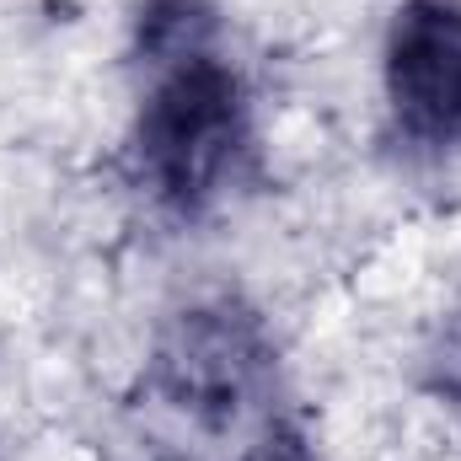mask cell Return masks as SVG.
I'll list each match as a JSON object with an SVG mask.
<instances>
[{
  "mask_svg": "<svg viewBox=\"0 0 461 461\" xmlns=\"http://www.w3.org/2000/svg\"><path fill=\"white\" fill-rule=\"evenodd\" d=\"M241 145V92L215 59H183L140 118V150L167 199L194 204Z\"/></svg>",
  "mask_w": 461,
  "mask_h": 461,
  "instance_id": "6da1fadb",
  "label": "cell"
},
{
  "mask_svg": "<svg viewBox=\"0 0 461 461\" xmlns=\"http://www.w3.org/2000/svg\"><path fill=\"white\" fill-rule=\"evenodd\" d=\"M386 86L397 118L424 140L461 134V5L419 0L402 11L386 49Z\"/></svg>",
  "mask_w": 461,
  "mask_h": 461,
  "instance_id": "7a4b0ae2",
  "label": "cell"
},
{
  "mask_svg": "<svg viewBox=\"0 0 461 461\" xmlns=\"http://www.w3.org/2000/svg\"><path fill=\"white\" fill-rule=\"evenodd\" d=\"M167 365L177 370L183 397H215L221 408H230V397L241 392V381L252 370V348L241 344L226 322H194L183 348H172Z\"/></svg>",
  "mask_w": 461,
  "mask_h": 461,
  "instance_id": "3957f363",
  "label": "cell"
}]
</instances>
